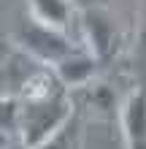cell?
<instances>
[{"mask_svg":"<svg viewBox=\"0 0 146 149\" xmlns=\"http://www.w3.org/2000/svg\"><path fill=\"white\" fill-rule=\"evenodd\" d=\"M76 111V100L71 90H57L46 95V98H35V100H19V138L22 149H30L41 144L44 138H49L54 130H60L71 119V114Z\"/></svg>","mask_w":146,"mask_h":149,"instance_id":"obj_1","label":"cell"},{"mask_svg":"<svg viewBox=\"0 0 146 149\" xmlns=\"http://www.w3.org/2000/svg\"><path fill=\"white\" fill-rule=\"evenodd\" d=\"M14 49H19L22 54H27L33 63L38 65H54L60 63L68 52L73 49L71 38L65 30L49 27V24L38 22V19H22L19 27L14 30Z\"/></svg>","mask_w":146,"mask_h":149,"instance_id":"obj_2","label":"cell"},{"mask_svg":"<svg viewBox=\"0 0 146 149\" xmlns=\"http://www.w3.org/2000/svg\"><path fill=\"white\" fill-rule=\"evenodd\" d=\"M79 22H81L84 38H87V49L98 57L100 65L119 57V52L125 46V36H122V27H119L116 16L103 3L84 6L79 11Z\"/></svg>","mask_w":146,"mask_h":149,"instance_id":"obj_3","label":"cell"},{"mask_svg":"<svg viewBox=\"0 0 146 149\" xmlns=\"http://www.w3.org/2000/svg\"><path fill=\"white\" fill-rule=\"evenodd\" d=\"M122 136L127 149H146V87L133 84L127 98L119 106Z\"/></svg>","mask_w":146,"mask_h":149,"instance_id":"obj_4","label":"cell"},{"mask_svg":"<svg viewBox=\"0 0 146 149\" xmlns=\"http://www.w3.org/2000/svg\"><path fill=\"white\" fill-rule=\"evenodd\" d=\"M51 71H54L57 76V81L65 87V90H79V87H84L87 81H92V79L98 76L100 71V63H98V57L92 54L89 49H79V46H73L68 54L60 60V63L51 65Z\"/></svg>","mask_w":146,"mask_h":149,"instance_id":"obj_5","label":"cell"},{"mask_svg":"<svg viewBox=\"0 0 146 149\" xmlns=\"http://www.w3.org/2000/svg\"><path fill=\"white\" fill-rule=\"evenodd\" d=\"M79 98H81V106L76 103V109H89L95 117H103V119H114L116 114V92L114 87H108L106 81H98L92 79L84 87H79Z\"/></svg>","mask_w":146,"mask_h":149,"instance_id":"obj_6","label":"cell"},{"mask_svg":"<svg viewBox=\"0 0 146 149\" xmlns=\"http://www.w3.org/2000/svg\"><path fill=\"white\" fill-rule=\"evenodd\" d=\"M27 6H30L33 19L65 33L71 27V22L76 19V0H27Z\"/></svg>","mask_w":146,"mask_h":149,"instance_id":"obj_7","label":"cell"},{"mask_svg":"<svg viewBox=\"0 0 146 149\" xmlns=\"http://www.w3.org/2000/svg\"><path fill=\"white\" fill-rule=\"evenodd\" d=\"M30 149H81V109H76L60 130Z\"/></svg>","mask_w":146,"mask_h":149,"instance_id":"obj_8","label":"cell"},{"mask_svg":"<svg viewBox=\"0 0 146 149\" xmlns=\"http://www.w3.org/2000/svg\"><path fill=\"white\" fill-rule=\"evenodd\" d=\"M133 76H135V84L146 87V14L138 27L135 43H133Z\"/></svg>","mask_w":146,"mask_h":149,"instance_id":"obj_9","label":"cell"},{"mask_svg":"<svg viewBox=\"0 0 146 149\" xmlns=\"http://www.w3.org/2000/svg\"><path fill=\"white\" fill-rule=\"evenodd\" d=\"M0 130L11 136H16L19 130V98L16 95L0 98Z\"/></svg>","mask_w":146,"mask_h":149,"instance_id":"obj_10","label":"cell"},{"mask_svg":"<svg viewBox=\"0 0 146 149\" xmlns=\"http://www.w3.org/2000/svg\"><path fill=\"white\" fill-rule=\"evenodd\" d=\"M11 52H14V43H8V38L3 36V33H0V63H6Z\"/></svg>","mask_w":146,"mask_h":149,"instance_id":"obj_11","label":"cell"},{"mask_svg":"<svg viewBox=\"0 0 146 149\" xmlns=\"http://www.w3.org/2000/svg\"><path fill=\"white\" fill-rule=\"evenodd\" d=\"M87 6H95V3H103V0H84Z\"/></svg>","mask_w":146,"mask_h":149,"instance_id":"obj_12","label":"cell"}]
</instances>
